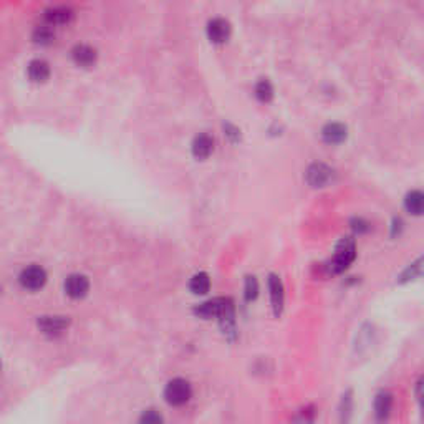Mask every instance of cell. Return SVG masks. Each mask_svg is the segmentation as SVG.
<instances>
[{"mask_svg":"<svg viewBox=\"0 0 424 424\" xmlns=\"http://www.w3.org/2000/svg\"><path fill=\"white\" fill-rule=\"evenodd\" d=\"M351 229H353L356 234H365L369 230V222L362 219V217H355V219L351 221Z\"/></svg>","mask_w":424,"mask_h":424,"instance_id":"27","label":"cell"},{"mask_svg":"<svg viewBox=\"0 0 424 424\" xmlns=\"http://www.w3.org/2000/svg\"><path fill=\"white\" fill-rule=\"evenodd\" d=\"M189 288H191V292L196 293V295H204V293H208L209 288H211V280H209V275L204 274V272L196 274L191 279V282H189Z\"/></svg>","mask_w":424,"mask_h":424,"instance_id":"21","label":"cell"},{"mask_svg":"<svg viewBox=\"0 0 424 424\" xmlns=\"http://www.w3.org/2000/svg\"><path fill=\"white\" fill-rule=\"evenodd\" d=\"M348 129L345 125L342 123H329L323 126L322 129V138L323 141L329 142V145H340L347 140Z\"/></svg>","mask_w":424,"mask_h":424,"instance_id":"14","label":"cell"},{"mask_svg":"<svg viewBox=\"0 0 424 424\" xmlns=\"http://www.w3.org/2000/svg\"><path fill=\"white\" fill-rule=\"evenodd\" d=\"M356 259V243L355 239L351 237H343L342 241L337 243L335 247V254L329 262H326V270L329 274L338 275L343 274Z\"/></svg>","mask_w":424,"mask_h":424,"instance_id":"1","label":"cell"},{"mask_svg":"<svg viewBox=\"0 0 424 424\" xmlns=\"http://www.w3.org/2000/svg\"><path fill=\"white\" fill-rule=\"evenodd\" d=\"M71 55H73V60L82 66L93 65L96 60L95 48L88 47V45H77V47L73 48V52H71Z\"/></svg>","mask_w":424,"mask_h":424,"instance_id":"18","label":"cell"},{"mask_svg":"<svg viewBox=\"0 0 424 424\" xmlns=\"http://www.w3.org/2000/svg\"><path fill=\"white\" fill-rule=\"evenodd\" d=\"M333 169L330 166L323 165V163H313L308 166L305 173V179L308 186L312 187H325L333 181Z\"/></svg>","mask_w":424,"mask_h":424,"instance_id":"5","label":"cell"},{"mask_svg":"<svg viewBox=\"0 0 424 424\" xmlns=\"http://www.w3.org/2000/svg\"><path fill=\"white\" fill-rule=\"evenodd\" d=\"M292 424H317V408L313 405H306L293 414Z\"/></svg>","mask_w":424,"mask_h":424,"instance_id":"20","label":"cell"},{"mask_svg":"<svg viewBox=\"0 0 424 424\" xmlns=\"http://www.w3.org/2000/svg\"><path fill=\"white\" fill-rule=\"evenodd\" d=\"M192 388L191 383L184 378H174L165 388V400L171 406H183L191 400Z\"/></svg>","mask_w":424,"mask_h":424,"instance_id":"2","label":"cell"},{"mask_svg":"<svg viewBox=\"0 0 424 424\" xmlns=\"http://www.w3.org/2000/svg\"><path fill=\"white\" fill-rule=\"evenodd\" d=\"M90 291V282L85 275L71 274L65 280V292L71 299H83Z\"/></svg>","mask_w":424,"mask_h":424,"instance_id":"8","label":"cell"},{"mask_svg":"<svg viewBox=\"0 0 424 424\" xmlns=\"http://www.w3.org/2000/svg\"><path fill=\"white\" fill-rule=\"evenodd\" d=\"M230 35V24L224 19H212L208 24V37L212 44H224Z\"/></svg>","mask_w":424,"mask_h":424,"instance_id":"10","label":"cell"},{"mask_svg":"<svg viewBox=\"0 0 424 424\" xmlns=\"http://www.w3.org/2000/svg\"><path fill=\"white\" fill-rule=\"evenodd\" d=\"M70 320L66 317H52V315H45V317H40L39 322H37V325H39V329L44 331V333L47 335H55L60 333L68 326Z\"/></svg>","mask_w":424,"mask_h":424,"instance_id":"11","label":"cell"},{"mask_svg":"<svg viewBox=\"0 0 424 424\" xmlns=\"http://www.w3.org/2000/svg\"><path fill=\"white\" fill-rule=\"evenodd\" d=\"M403 229H405V222H403L401 217H394L391 222V229H389V236L400 237L403 234Z\"/></svg>","mask_w":424,"mask_h":424,"instance_id":"28","label":"cell"},{"mask_svg":"<svg viewBox=\"0 0 424 424\" xmlns=\"http://www.w3.org/2000/svg\"><path fill=\"white\" fill-rule=\"evenodd\" d=\"M53 39H55V33H53L52 28L47 27V25H42V27H37V30L33 32V40H35L37 44L47 45Z\"/></svg>","mask_w":424,"mask_h":424,"instance_id":"25","label":"cell"},{"mask_svg":"<svg viewBox=\"0 0 424 424\" xmlns=\"http://www.w3.org/2000/svg\"><path fill=\"white\" fill-rule=\"evenodd\" d=\"M229 299H212L209 302H204V304H201L197 308L194 310V313L197 317L201 318H219V315L222 313V310H224L225 304H228Z\"/></svg>","mask_w":424,"mask_h":424,"instance_id":"13","label":"cell"},{"mask_svg":"<svg viewBox=\"0 0 424 424\" xmlns=\"http://www.w3.org/2000/svg\"><path fill=\"white\" fill-rule=\"evenodd\" d=\"M414 398H416L419 409L424 414V375L419 376L416 383H414Z\"/></svg>","mask_w":424,"mask_h":424,"instance_id":"26","label":"cell"},{"mask_svg":"<svg viewBox=\"0 0 424 424\" xmlns=\"http://www.w3.org/2000/svg\"><path fill=\"white\" fill-rule=\"evenodd\" d=\"M138 424H165V418L158 409L149 408L142 411L140 419H138Z\"/></svg>","mask_w":424,"mask_h":424,"instance_id":"24","label":"cell"},{"mask_svg":"<svg viewBox=\"0 0 424 424\" xmlns=\"http://www.w3.org/2000/svg\"><path fill=\"white\" fill-rule=\"evenodd\" d=\"M28 77H30L32 82H45L50 77L48 63L44 60H32L28 63Z\"/></svg>","mask_w":424,"mask_h":424,"instance_id":"17","label":"cell"},{"mask_svg":"<svg viewBox=\"0 0 424 424\" xmlns=\"http://www.w3.org/2000/svg\"><path fill=\"white\" fill-rule=\"evenodd\" d=\"M219 325L229 340L236 338V308H234V302L230 299L228 300L224 310H222V313L219 315Z\"/></svg>","mask_w":424,"mask_h":424,"instance_id":"9","label":"cell"},{"mask_svg":"<svg viewBox=\"0 0 424 424\" xmlns=\"http://www.w3.org/2000/svg\"><path fill=\"white\" fill-rule=\"evenodd\" d=\"M243 297L247 302H254L259 297V280L257 277L247 275L246 284H243Z\"/></svg>","mask_w":424,"mask_h":424,"instance_id":"23","label":"cell"},{"mask_svg":"<svg viewBox=\"0 0 424 424\" xmlns=\"http://www.w3.org/2000/svg\"><path fill=\"white\" fill-rule=\"evenodd\" d=\"M353 408H355L353 389H347V391L342 394L338 403V424L351 423V418H353Z\"/></svg>","mask_w":424,"mask_h":424,"instance_id":"12","label":"cell"},{"mask_svg":"<svg viewBox=\"0 0 424 424\" xmlns=\"http://www.w3.org/2000/svg\"><path fill=\"white\" fill-rule=\"evenodd\" d=\"M224 129H225V134H228V136H229L232 141H237L239 138H241V131H239L236 126H232V125H229V123H228V125L224 126Z\"/></svg>","mask_w":424,"mask_h":424,"instance_id":"29","label":"cell"},{"mask_svg":"<svg viewBox=\"0 0 424 424\" xmlns=\"http://www.w3.org/2000/svg\"><path fill=\"white\" fill-rule=\"evenodd\" d=\"M20 285L27 291H39L47 282V272L40 266H30L24 268L22 274L19 277Z\"/></svg>","mask_w":424,"mask_h":424,"instance_id":"6","label":"cell"},{"mask_svg":"<svg viewBox=\"0 0 424 424\" xmlns=\"http://www.w3.org/2000/svg\"><path fill=\"white\" fill-rule=\"evenodd\" d=\"M267 287H268V297H270V306L272 312L277 318L280 317L284 312L285 306V288L284 282L277 274H270L267 279Z\"/></svg>","mask_w":424,"mask_h":424,"instance_id":"4","label":"cell"},{"mask_svg":"<svg viewBox=\"0 0 424 424\" xmlns=\"http://www.w3.org/2000/svg\"><path fill=\"white\" fill-rule=\"evenodd\" d=\"M394 396L389 389H380L373 398V419L376 424H386L393 416Z\"/></svg>","mask_w":424,"mask_h":424,"instance_id":"3","label":"cell"},{"mask_svg":"<svg viewBox=\"0 0 424 424\" xmlns=\"http://www.w3.org/2000/svg\"><path fill=\"white\" fill-rule=\"evenodd\" d=\"M255 96H257L259 102L268 103L274 100V86L268 80H260V82L255 85Z\"/></svg>","mask_w":424,"mask_h":424,"instance_id":"22","label":"cell"},{"mask_svg":"<svg viewBox=\"0 0 424 424\" xmlns=\"http://www.w3.org/2000/svg\"><path fill=\"white\" fill-rule=\"evenodd\" d=\"M424 279V255L414 259L413 262H409L400 274L396 275V284L398 285H408L418 280Z\"/></svg>","mask_w":424,"mask_h":424,"instance_id":"7","label":"cell"},{"mask_svg":"<svg viewBox=\"0 0 424 424\" xmlns=\"http://www.w3.org/2000/svg\"><path fill=\"white\" fill-rule=\"evenodd\" d=\"M214 149V140L209 134H197L194 138V141H192V154L197 159H205L209 156V154L212 153Z\"/></svg>","mask_w":424,"mask_h":424,"instance_id":"16","label":"cell"},{"mask_svg":"<svg viewBox=\"0 0 424 424\" xmlns=\"http://www.w3.org/2000/svg\"><path fill=\"white\" fill-rule=\"evenodd\" d=\"M405 209L413 217L424 216V191L414 189L405 196Z\"/></svg>","mask_w":424,"mask_h":424,"instance_id":"15","label":"cell"},{"mask_svg":"<svg viewBox=\"0 0 424 424\" xmlns=\"http://www.w3.org/2000/svg\"><path fill=\"white\" fill-rule=\"evenodd\" d=\"M71 15L73 14H71L70 8H66V7H52L45 12V19L48 20V24H53V25L70 22Z\"/></svg>","mask_w":424,"mask_h":424,"instance_id":"19","label":"cell"}]
</instances>
